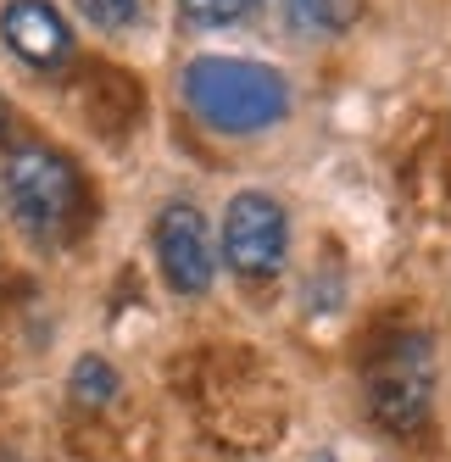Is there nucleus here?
<instances>
[{"instance_id":"nucleus-1","label":"nucleus","mask_w":451,"mask_h":462,"mask_svg":"<svg viewBox=\"0 0 451 462\" xmlns=\"http://www.w3.org/2000/svg\"><path fill=\"white\" fill-rule=\"evenodd\" d=\"M184 101L217 134H262L290 112V84L262 61L196 56L184 68Z\"/></svg>"},{"instance_id":"nucleus-2","label":"nucleus","mask_w":451,"mask_h":462,"mask_svg":"<svg viewBox=\"0 0 451 462\" xmlns=\"http://www.w3.org/2000/svg\"><path fill=\"white\" fill-rule=\"evenodd\" d=\"M6 195L12 212L34 240H61L78 217V173L68 156L45 145H23L6 156Z\"/></svg>"},{"instance_id":"nucleus-3","label":"nucleus","mask_w":451,"mask_h":462,"mask_svg":"<svg viewBox=\"0 0 451 462\" xmlns=\"http://www.w3.org/2000/svg\"><path fill=\"white\" fill-rule=\"evenodd\" d=\"M373 418L396 435H418L435 402V346L424 335H401L384 346V356L373 362Z\"/></svg>"},{"instance_id":"nucleus-4","label":"nucleus","mask_w":451,"mask_h":462,"mask_svg":"<svg viewBox=\"0 0 451 462\" xmlns=\"http://www.w3.org/2000/svg\"><path fill=\"white\" fill-rule=\"evenodd\" d=\"M284 245H290V223L273 195H262V189L235 195L229 212H223V256H229V268L245 279H268V273H279Z\"/></svg>"},{"instance_id":"nucleus-5","label":"nucleus","mask_w":451,"mask_h":462,"mask_svg":"<svg viewBox=\"0 0 451 462\" xmlns=\"http://www.w3.org/2000/svg\"><path fill=\"white\" fill-rule=\"evenodd\" d=\"M156 262H162V273L179 295H207L212 290V235L196 207H168L156 217Z\"/></svg>"},{"instance_id":"nucleus-6","label":"nucleus","mask_w":451,"mask_h":462,"mask_svg":"<svg viewBox=\"0 0 451 462\" xmlns=\"http://www.w3.org/2000/svg\"><path fill=\"white\" fill-rule=\"evenodd\" d=\"M0 40L12 45V56H23L28 68H61L73 51V34L61 12L51 0H12L6 12H0Z\"/></svg>"},{"instance_id":"nucleus-7","label":"nucleus","mask_w":451,"mask_h":462,"mask_svg":"<svg viewBox=\"0 0 451 462\" xmlns=\"http://www.w3.org/2000/svg\"><path fill=\"white\" fill-rule=\"evenodd\" d=\"M363 0H284V12L296 28H307V34H340V28L357 17Z\"/></svg>"},{"instance_id":"nucleus-8","label":"nucleus","mask_w":451,"mask_h":462,"mask_svg":"<svg viewBox=\"0 0 451 462\" xmlns=\"http://www.w3.org/2000/svg\"><path fill=\"white\" fill-rule=\"evenodd\" d=\"M73 395H78L84 407H106L112 395H117V374L106 368L101 356H84L78 368H73Z\"/></svg>"},{"instance_id":"nucleus-9","label":"nucleus","mask_w":451,"mask_h":462,"mask_svg":"<svg viewBox=\"0 0 451 462\" xmlns=\"http://www.w3.org/2000/svg\"><path fill=\"white\" fill-rule=\"evenodd\" d=\"M179 12L189 28H229L245 12H256V0H179Z\"/></svg>"},{"instance_id":"nucleus-10","label":"nucleus","mask_w":451,"mask_h":462,"mask_svg":"<svg viewBox=\"0 0 451 462\" xmlns=\"http://www.w3.org/2000/svg\"><path fill=\"white\" fill-rule=\"evenodd\" d=\"M78 12H84L95 28H106V34H117V28H128V23H134L140 0H78Z\"/></svg>"}]
</instances>
